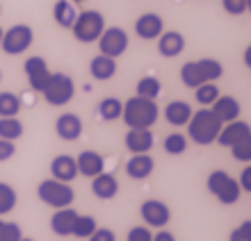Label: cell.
<instances>
[{"mask_svg":"<svg viewBox=\"0 0 251 241\" xmlns=\"http://www.w3.org/2000/svg\"><path fill=\"white\" fill-rule=\"evenodd\" d=\"M160 116V110L155 100H149V98H139L132 96L124 103V111H121V118L124 123L128 125V130L132 128H146L151 130V125H155Z\"/></svg>","mask_w":251,"mask_h":241,"instance_id":"6da1fadb","label":"cell"},{"mask_svg":"<svg viewBox=\"0 0 251 241\" xmlns=\"http://www.w3.org/2000/svg\"><path fill=\"white\" fill-rule=\"evenodd\" d=\"M222 130V121L212 114L210 107H203L199 111H192L190 121H187V134L194 144L199 146H210L217 141V134Z\"/></svg>","mask_w":251,"mask_h":241,"instance_id":"7a4b0ae2","label":"cell"},{"mask_svg":"<svg viewBox=\"0 0 251 241\" xmlns=\"http://www.w3.org/2000/svg\"><path fill=\"white\" fill-rule=\"evenodd\" d=\"M103 30H105V16L100 12H94V9L78 12V19L71 25L73 37L80 44H94V41H99Z\"/></svg>","mask_w":251,"mask_h":241,"instance_id":"3957f363","label":"cell"},{"mask_svg":"<svg viewBox=\"0 0 251 241\" xmlns=\"http://www.w3.org/2000/svg\"><path fill=\"white\" fill-rule=\"evenodd\" d=\"M37 196H39L41 202H46L48 207H55V209H62V207H69L75 198L73 189L69 187V182H60V180H44L37 189Z\"/></svg>","mask_w":251,"mask_h":241,"instance_id":"277c9868","label":"cell"},{"mask_svg":"<svg viewBox=\"0 0 251 241\" xmlns=\"http://www.w3.org/2000/svg\"><path fill=\"white\" fill-rule=\"evenodd\" d=\"M208 191L217 198L222 205H233L240 200V184L233 180L226 171H212L208 175Z\"/></svg>","mask_w":251,"mask_h":241,"instance_id":"5b68a950","label":"cell"},{"mask_svg":"<svg viewBox=\"0 0 251 241\" xmlns=\"http://www.w3.org/2000/svg\"><path fill=\"white\" fill-rule=\"evenodd\" d=\"M41 93H44L48 105H53V107H64V105L71 103L73 93H75V85H73V80L69 78L66 73H53Z\"/></svg>","mask_w":251,"mask_h":241,"instance_id":"8992f818","label":"cell"},{"mask_svg":"<svg viewBox=\"0 0 251 241\" xmlns=\"http://www.w3.org/2000/svg\"><path fill=\"white\" fill-rule=\"evenodd\" d=\"M32 41H34L32 27L25 25V23H19V25H12L7 32H2L0 48L7 55H21V52H25L32 46Z\"/></svg>","mask_w":251,"mask_h":241,"instance_id":"52a82bcc","label":"cell"},{"mask_svg":"<svg viewBox=\"0 0 251 241\" xmlns=\"http://www.w3.org/2000/svg\"><path fill=\"white\" fill-rule=\"evenodd\" d=\"M128 48V34L124 27H105L103 34L99 37V50L105 57H121Z\"/></svg>","mask_w":251,"mask_h":241,"instance_id":"ba28073f","label":"cell"},{"mask_svg":"<svg viewBox=\"0 0 251 241\" xmlns=\"http://www.w3.org/2000/svg\"><path fill=\"white\" fill-rule=\"evenodd\" d=\"M23 71H25L27 75V82H30V87H32L34 91H44V87L48 85V80H50V68H48L46 59L44 57H27L25 64H23Z\"/></svg>","mask_w":251,"mask_h":241,"instance_id":"9c48e42d","label":"cell"},{"mask_svg":"<svg viewBox=\"0 0 251 241\" xmlns=\"http://www.w3.org/2000/svg\"><path fill=\"white\" fill-rule=\"evenodd\" d=\"M139 214H142L144 223H149L151 228H165L169 219H172V212L162 200H144L142 207H139Z\"/></svg>","mask_w":251,"mask_h":241,"instance_id":"30bf717a","label":"cell"},{"mask_svg":"<svg viewBox=\"0 0 251 241\" xmlns=\"http://www.w3.org/2000/svg\"><path fill=\"white\" fill-rule=\"evenodd\" d=\"M162 32H165V23H162V19H160L158 14L146 12L135 21V34H137L139 39L153 41V39H158Z\"/></svg>","mask_w":251,"mask_h":241,"instance_id":"8fae6325","label":"cell"},{"mask_svg":"<svg viewBox=\"0 0 251 241\" xmlns=\"http://www.w3.org/2000/svg\"><path fill=\"white\" fill-rule=\"evenodd\" d=\"M126 148L130 150L132 155H142V153H149L153 148V132L146 130V128H132V130L126 132Z\"/></svg>","mask_w":251,"mask_h":241,"instance_id":"7c38bea8","label":"cell"},{"mask_svg":"<svg viewBox=\"0 0 251 241\" xmlns=\"http://www.w3.org/2000/svg\"><path fill=\"white\" fill-rule=\"evenodd\" d=\"M75 166H78V173L85 177H96L105 171V159L94 153V150H82L78 157H75Z\"/></svg>","mask_w":251,"mask_h":241,"instance_id":"4fadbf2b","label":"cell"},{"mask_svg":"<svg viewBox=\"0 0 251 241\" xmlns=\"http://www.w3.org/2000/svg\"><path fill=\"white\" fill-rule=\"evenodd\" d=\"M242 139H251V128L245 121H231V123H226L217 134V141L222 146H226V148H231L233 144H238Z\"/></svg>","mask_w":251,"mask_h":241,"instance_id":"5bb4252c","label":"cell"},{"mask_svg":"<svg viewBox=\"0 0 251 241\" xmlns=\"http://www.w3.org/2000/svg\"><path fill=\"white\" fill-rule=\"evenodd\" d=\"M55 132H57V137L64 139V141H75V139L82 134V121H80V116L66 111V114H62V116L57 118Z\"/></svg>","mask_w":251,"mask_h":241,"instance_id":"9a60e30c","label":"cell"},{"mask_svg":"<svg viewBox=\"0 0 251 241\" xmlns=\"http://www.w3.org/2000/svg\"><path fill=\"white\" fill-rule=\"evenodd\" d=\"M210 110L222 123H231V121H238L242 107H240V103L233 96H219L217 100L210 105Z\"/></svg>","mask_w":251,"mask_h":241,"instance_id":"2e32d148","label":"cell"},{"mask_svg":"<svg viewBox=\"0 0 251 241\" xmlns=\"http://www.w3.org/2000/svg\"><path fill=\"white\" fill-rule=\"evenodd\" d=\"M153 166H155L153 157L149 153H142V155H132L126 162V173L132 180H144V177H149L153 173Z\"/></svg>","mask_w":251,"mask_h":241,"instance_id":"e0dca14e","label":"cell"},{"mask_svg":"<svg viewBox=\"0 0 251 241\" xmlns=\"http://www.w3.org/2000/svg\"><path fill=\"white\" fill-rule=\"evenodd\" d=\"M185 50V37L180 32H162L158 37V52L162 57H178Z\"/></svg>","mask_w":251,"mask_h":241,"instance_id":"ac0fdd59","label":"cell"},{"mask_svg":"<svg viewBox=\"0 0 251 241\" xmlns=\"http://www.w3.org/2000/svg\"><path fill=\"white\" fill-rule=\"evenodd\" d=\"M92 194L100 200H110L114 196L119 194V182H117V177L110 175V173H100V175L92 177Z\"/></svg>","mask_w":251,"mask_h":241,"instance_id":"d6986e66","label":"cell"},{"mask_svg":"<svg viewBox=\"0 0 251 241\" xmlns=\"http://www.w3.org/2000/svg\"><path fill=\"white\" fill-rule=\"evenodd\" d=\"M50 173H53V180H60V182H71L73 177L78 175V166H75V159L71 155H57L50 162Z\"/></svg>","mask_w":251,"mask_h":241,"instance_id":"ffe728a7","label":"cell"},{"mask_svg":"<svg viewBox=\"0 0 251 241\" xmlns=\"http://www.w3.org/2000/svg\"><path fill=\"white\" fill-rule=\"evenodd\" d=\"M75 216H78V212L71 207H62L57 209L53 214V219H50V228H53L55 235L60 237H69L73 230V223H75Z\"/></svg>","mask_w":251,"mask_h":241,"instance_id":"44dd1931","label":"cell"},{"mask_svg":"<svg viewBox=\"0 0 251 241\" xmlns=\"http://www.w3.org/2000/svg\"><path fill=\"white\" fill-rule=\"evenodd\" d=\"M89 73H92L94 80L105 82V80L114 78V73H117V59L105 57V55H96V57L89 62Z\"/></svg>","mask_w":251,"mask_h":241,"instance_id":"7402d4cb","label":"cell"},{"mask_svg":"<svg viewBox=\"0 0 251 241\" xmlns=\"http://www.w3.org/2000/svg\"><path fill=\"white\" fill-rule=\"evenodd\" d=\"M53 19L60 27L71 30V25L78 19V9H75V5H73L71 0H57L53 7Z\"/></svg>","mask_w":251,"mask_h":241,"instance_id":"603a6c76","label":"cell"},{"mask_svg":"<svg viewBox=\"0 0 251 241\" xmlns=\"http://www.w3.org/2000/svg\"><path fill=\"white\" fill-rule=\"evenodd\" d=\"M190 116H192V107L185 103V100H174V103H169L165 107L167 123L176 125V128H180V125H187Z\"/></svg>","mask_w":251,"mask_h":241,"instance_id":"cb8c5ba5","label":"cell"},{"mask_svg":"<svg viewBox=\"0 0 251 241\" xmlns=\"http://www.w3.org/2000/svg\"><path fill=\"white\" fill-rule=\"evenodd\" d=\"M121 111H124V103L119 98H103L99 103V116L103 121H117L121 118Z\"/></svg>","mask_w":251,"mask_h":241,"instance_id":"d4e9b609","label":"cell"},{"mask_svg":"<svg viewBox=\"0 0 251 241\" xmlns=\"http://www.w3.org/2000/svg\"><path fill=\"white\" fill-rule=\"evenodd\" d=\"M180 80H183V85L190 87V89H197V87L205 85V80H203V75H201V68H199L197 62L183 64V68H180Z\"/></svg>","mask_w":251,"mask_h":241,"instance_id":"484cf974","label":"cell"},{"mask_svg":"<svg viewBox=\"0 0 251 241\" xmlns=\"http://www.w3.org/2000/svg\"><path fill=\"white\" fill-rule=\"evenodd\" d=\"M19 137H23V123L16 116L0 118V139L7 141H16Z\"/></svg>","mask_w":251,"mask_h":241,"instance_id":"4316f807","label":"cell"},{"mask_svg":"<svg viewBox=\"0 0 251 241\" xmlns=\"http://www.w3.org/2000/svg\"><path fill=\"white\" fill-rule=\"evenodd\" d=\"M137 96L139 98H149V100H155V98L160 96V91H162V85H160L158 78H153V75H146V78H142L137 82Z\"/></svg>","mask_w":251,"mask_h":241,"instance_id":"83f0119b","label":"cell"},{"mask_svg":"<svg viewBox=\"0 0 251 241\" xmlns=\"http://www.w3.org/2000/svg\"><path fill=\"white\" fill-rule=\"evenodd\" d=\"M197 64H199V68H201V75H203L205 82H215V80H219L224 75V66L219 64L217 59H212V57L197 59Z\"/></svg>","mask_w":251,"mask_h":241,"instance_id":"f1b7e54d","label":"cell"},{"mask_svg":"<svg viewBox=\"0 0 251 241\" xmlns=\"http://www.w3.org/2000/svg\"><path fill=\"white\" fill-rule=\"evenodd\" d=\"M19 111H21V100L16 93H12V91L0 93V118L16 116Z\"/></svg>","mask_w":251,"mask_h":241,"instance_id":"f546056e","label":"cell"},{"mask_svg":"<svg viewBox=\"0 0 251 241\" xmlns=\"http://www.w3.org/2000/svg\"><path fill=\"white\" fill-rule=\"evenodd\" d=\"M94 230H96V219H94V216L78 214L75 216V223H73L71 235L80 237V239H89V237L94 235Z\"/></svg>","mask_w":251,"mask_h":241,"instance_id":"4dcf8cb0","label":"cell"},{"mask_svg":"<svg viewBox=\"0 0 251 241\" xmlns=\"http://www.w3.org/2000/svg\"><path fill=\"white\" fill-rule=\"evenodd\" d=\"M194 98H197L199 105H203V107H210V105L219 98L217 85H215V82H205V85L197 87V89H194Z\"/></svg>","mask_w":251,"mask_h":241,"instance_id":"1f68e13d","label":"cell"},{"mask_svg":"<svg viewBox=\"0 0 251 241\" xmlns=\"http://www.w3.org/2000/svg\"><path fill=\"white\" fill-rule=\"evenodd\" d=\"M16 207V191L7 182H0V216L9 214Z\"/></svg>","mask_w":251,"mask_h":241,"instance_id":"d6a6232c","label":"cell"},{"mask_svg":"<svg viewBox=\"0 0 251 241\" xmlns=\"http://www.w3.org/2000/svg\"><path fill=\"white\" fill-rule=\"evenodd\" d=\"M187 150V139L180 132H172L165 137V153L169 155H183Z\"/></svg>","mask_w":251,"mask_h":241,"instance_id":"836d02e7","label":"cell"},{"mask_svg":"<svg viewBox=\"0 0 251 241\" xmlns=\"http://www.w3.org/2000/svg\"><path fill=\"white\" fill-rule=\"evenodd\" d=\"M23 235H21L19 223H9L0 219V241H21Z\"/></svg>","mask_w":251,"mask_h":241,"instance_id":"e575fe53","label":"cell"},{"mask_svg":"<svg viewBox=\"0 0 251 241\" xmlns=\"http://www.w3.org/2000/svg\"><path fill=\"white\" fill-rule=\"evenodd\" d=\"M231 153L238 162L249 164L251 162V139H242V141H238V144H233Z\"/></svg>","mask_w":251,"mask_h":241,"instance_id":"d590c367","label":"cell"},{"mask_svg":"<svg viewBox=\"0 0 251 241\" xmlns=\"http://www.w3.org/2000/svg\"><path fill=\"white\" fill-rule=\"evenodd\" d=\"M249 2L251 0H222V7H224V12L231 14V16H242V14L249 9Z\"/></svg>","mask_w":251,"mask_h":241,"instance_id":"8d00e7d4","label":"cell"},{"mask_svg":"<svg viewBox=\"0 0 251 241\" xmlns=\"http://www.w3.org/2000/svg\"><path fill=\"white\" fill-rule=\"evenodd\" d=\"M231 241H251V221H242L231 232Z\"/></svg>","mask_w":251,"mask_h":241,"instance_id":"74e56055","label":"cell"},{"mask_svg":"<svg viewBox=\"0 0 251 241\" xmlns=\"http://www.w3.org/2000/svg\"><path fill=\"white\" fill-rule=\"evenodd\" d=\"M151 239H153V235L144 225H137V228H132L128 232V241H151Z\"/></svg>","mask_w":251,"mask_h":241,"instance_id":"f35d334b","label":"cell"},{"mask_svg":"<svg viewBox=\"0 0 251 241\" xmlns=\"http://www.w3.org/2000/svg\"><path fill=\"white\" fill-rule=\"evenodd\" d=\"M16 153V146L14 141H7V139H0V162H9Z\"/></svg>","mask_w":251,"mask_h":241,"instance_id":"ab89813d","label":"cell"},{"mask_svg":"<svg viewBox=\"0 0 251 241\" xmlns=\"http://www.w3.org/2000/svg\"><path fill=\"white\" fill-rule=\"evenodd\" d=\"M89 241H117V237H114L112 230H107V228H96V230H94V235L89 237Z\"/></svg>","mask_w":251,"mask_h":241,"instance_id":"60d3db41","label":"cell"},{"mask_svg":"<svg viewBox=\"0 0 251 241\" xmlns=\"http://www.w3.org/2000/svg\"><path fill=\"white\" fill-rule=\"evenodd\" d=\"M240 191H251V166H247L240 175Z\"/></svg>","mask_w":251,"mask_h":241,"instance_id":"b9f144b4","label":"cell"},{"mask_svg":"<svg viewBox=\"0 0 251 241\" xmlns=\"http://www.w3.org/2000/svg\"><path fill=\"white\" fill-rule=\"evenodd\" d=\"M151 241H176V237H174L172 232H167V230H160V232L153 237Z\"/></svg>","mask_w":251,"mask_h":241,"instance_id":"7bdbcfd3","label":"cell"},{"mask_svg":"<svg viewBox=\"0 0 251 241\" xmlns=\"http://www.w3.org/2000/svg\"><path fill=\"white\" fill-rule=\"evenodd\" d=\"M249 52H251V50H249V48H247V50H245V64H247V66H249V57H251Z\"/></svg>","mask_w":251,"mask_h":241,"instance_id":"ee69618b","label":"cell"},{"mask_svg":"<svg viewBox=\"0 0 251 241\" xmlns=\"http://www.w3.org/2000/svg\"><path fill=\"white\" fill-rule=\"evenodd\" d=\"M0 41H2V27H0Z\"/></svg>","mask_w":251,"mask_h":241,"instance_id":"f6af8a7d","label":"cell"},{"mask_svg":"<svg viewBox=\"0 0 251 241\" xmlns=\"http://www.w3.org/2000/svg\"><path fill=\"white\" fill-rule=\"evenodd\" d=\"M71 2H85V0H71Z\"/></svg>","mask_w":251,"mask_h":241,"instance_id":"bcb514c9","label":"cell"},{"mask_svg":"<svg viewBox=\"0 0 251 241\" xmlns=\"http://www.w3.org/2000/svg\"><path fill=\"white\" fill-rule=\"evenodd\" d=\"M21 241H32V239H25V237H23V239H21Z\"/></svg>","mask_w":251,"mask_h":241,"instance_id":"7dc6e473","label":"cell"},{"mask_svg":"<svg viewBox=\"0 0 251 241\" xmlns=\"http://www.w3.org/2000/svg\"><path fill=\"white\" fill-rule=\"evenodd\" d=\"M0 78H2V75H0Z\"/></svg>","mask_w":251,"mask_h":241,"instance_id":"c3c4849f","label":"cell"}]
</instances>
